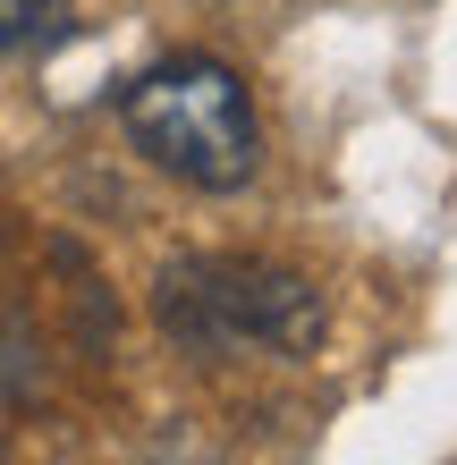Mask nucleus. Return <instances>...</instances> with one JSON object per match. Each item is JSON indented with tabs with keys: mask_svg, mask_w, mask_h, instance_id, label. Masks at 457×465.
<instances>
[{
	"mask_svg": "<svg viewBox=\"0 0 457 465\" xmlns=\"http://www.w3.org/2000/svg\"><path fill=\"white\" fill-rule=\"evenodd\" d=\"M119 127L153 170H170L178 186H204V195H237L263 161V127L254 102L237 85L229 60L212 51H178V60H153L136 85L119 94Z\"/></svg>",
	"mask_w": 457,
	"mask_h": 465,
	"instance_id": "nucleus-1",
	"label": "nucleus"
},
{
	"mask_svg": "<svg viewBox=\"0 0 457 465\" xmlns=\"http://www.w3.org/2000/svg\"><path fill=\"white\" fill-rule=\"evenodd\" d=\"M161 322L195 347H280V355H313L322 347V288L288 262L263 254H186L161 271Z\"/></svg>",
	"mask_w": 457,
	"mask_h": 465,
	"instance_id": "nucleus-2",
	"label": "nucleus"
},
{
	"mask_svg": "<svg viewBox=\"0 0 457 465\" xmlns=\"http://www.w3.org/2000/svg\"><path fill=\"white\" fill-rule=\"evenodd\" d=\"M43 35H60V0H0V51H25Z\"/></svg>",
	"mask_w": 457,
	"mask_h": 465,
	"instance_id": "nucleus-3",
	"label": "nucleus"
}]
</instances>
